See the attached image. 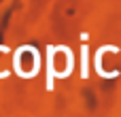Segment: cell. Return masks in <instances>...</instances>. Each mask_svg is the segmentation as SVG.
<instances>
[{
    "label": "cell",
    "mask_w": 121,
    "mask_h": 117,
    "mask_svg": "<svg viewBox=\"0 0 121 117\" xmlns=\"http://www.w3.org/2000/svg\"><path fill=\"white\" fill-rule=\"evenodd\" d=\"M0 43H2V34H0Z\"/></svg>",
    "instance_id": "cell-1"
}]
</instances>
